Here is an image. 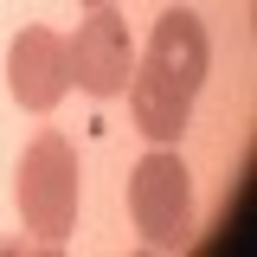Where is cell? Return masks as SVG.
Here are the masks:
<instances>
[{"label": "cell", "mask_w": 257, "mask_h": 257, "mask_svg": "<svg viewBox=\"0 0 257 257\" xmlns=\"http://www.w3.org/2000/svg\"><path fill=\"white\" fill-rule=\"evenodd\" d=\"M212 71V32L193 7H167L148 32V52L128 71V116L148 142H180L193 122V103Z\"/></svg>", "instance_id": "1"}, {"label": "cell", "mask_w": 257, "mask_h": 257, "mask_svg": "<svg viewBox=\"0 0 257 257\" xmlns=\"http://www.w3.org/2000/svg\"><path fill=\"white\" fill-rule=\"evenodd\" d=\"M77 199H84V174H77V148L64 142L58 128L32 135L20 167H13V206L26 231H39L45 244H64L77 225Z\"/></svg>", "instance_id": "2"}, {"label": "cell", "mask_w": 257, "mask_h": 257, "mask_svg": "<svg viewBox=\"0 0 257 257\" xmlns=\"http://www.w3.org/2000/svg\"><path fill=\"white\" fill-rule=\"evenodd\" d=\"M128 219L148 251H180L193 238V174L174 142H155L128 174Z\"/></svg>", "instance_id": "3"}, {"label": "cell", "mask_w": 257, "mask_h": 257, "mask_svg": "<svg viewBox=\"0 0 257 257\" xmlns=\"http://www.w3.org/2000/svg\"><path fill=\"white\" fill-rule=\"evenodd\" d=\"M135 71V39L116 7H90V20L64 39V77L84 96H122Z\"/></svg>", "instance_id": "4"}, {"label": "cell", "mask_w": 257, "mask_h": 257, "mask_svg": "<svg viewBox=\"0 0 257 257\" xmlns=\"http://www.w3.org/2000/svg\"><path fill=\"white\" fill-rule=\"evenodd\" d=\"M7 90L32 116H45V109L64 103L71 77H64V39L58 32H45V26H20L13 32V45H7Z\"/></svg>", "instance_id": "5"}, {"label": "cell", "mask_w": 257, "mask_h": 257, "mask_svg": "<svg viewBox=\"0 0 257 257\" xmlns=\"http://www.w3.org/2000/svg\"><path fill=\"white\" fill-rule=\"evenodd\" d=\"M84 7H116V0H84Z\"/></svg>", "instance_id": "6"}]
</instances>
